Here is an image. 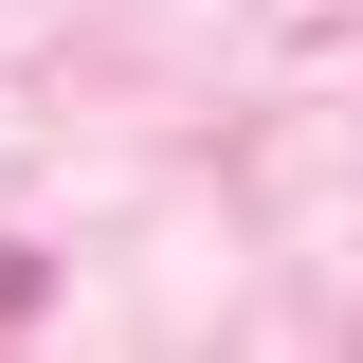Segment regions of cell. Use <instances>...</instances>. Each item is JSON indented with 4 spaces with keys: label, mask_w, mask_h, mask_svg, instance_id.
I'll use <instances>...</instances> for the list:
<instances>
[]
</instances>
